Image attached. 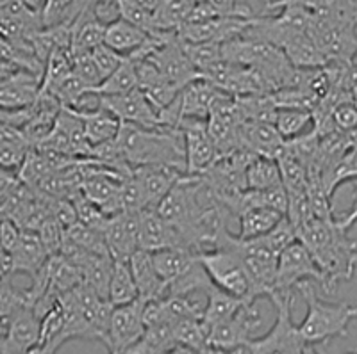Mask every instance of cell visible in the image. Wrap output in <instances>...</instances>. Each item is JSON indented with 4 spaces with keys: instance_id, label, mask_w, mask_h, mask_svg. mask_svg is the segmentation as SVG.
I'll list each match as a JSON object with an SVG mask.
<instances>
[{
    "instance_id": "39",
    "label": "cell",
    "mask_w": 357,
    "mask_h": 354,
    "mask_svg": "<svg viewBox=\"0 0 357 354\" xmlns=\"http://www.w3.org/2000/svg\"><path fill=\"white\" fill-rule=\"evenodd\" d=\"M331 121L337 132L352 134L357 130V104L350 102V98L340 100L331 111Z\"/></svg>"
},
{
    "instance_id": "16",
    "label": "cell",
    "mask_w": 357,
    "mask_h": 354,
    "mask_svg": "<svg viewBox=\"0 0 357 354\" xmlns=\"http://www.w3.org/2000/svg\"><path fill=\"white\" fill-rule=\"evenodd\" d=\"M241 146L254 155L273 157L284 148V137L280 136L275 123H259V121H241L240 125Z\"/></svg>"
},
{
    "instance_id": "32",
    "label": "cell",
    "mask_w": 357,
    "mask_h": 354,
    "mask_svg": "<svg viewBox=\"0 0 357 354\" xmlns=\"http://www.w3.org/2000/svg\"><path fill=\"white\" fill-rule=\"evenodd\" d=\"M282 186L280 168L277 159L257 155L247 169V187L250 191H264Z\"/></svg>"
},
{
    "instance_id": "29",
    "label": "cell",
    "mask_w": 357,
    "mask_h": 354,
    "mask_svg": "<svg viewBox=\"0 0 357 354\" xmlns=\"http://www.w3.org/2000/svg\"><path fill=\"white\" fill-rule=\"evenodd\" d=\"M139 299V290L130 269L129 258H113V276L109 285V301L114 306H123Z\"/></svg>"
},
{
    "instance_id": "42",
    "label": "cell",
    "mask_w": 357,
    "mask_h": 354,
    "mask_svg": "<svg viewBox=\"0 0 357 354\" xmlns=\"http://www.w3.org/2000/svg\"><path fill=\"white\" fill-rule=\"evenodd\" d=\"M91 56H93L95 65H97L98 72L102 73L104 79H107L114 70H118V66L122 65L123 59H126V56H122L120 52L107 47V45H100L95 50H91Z\"/></svg>"
},
{
    "instance_id": "44",
    "label": "cell",
    "mask_w": 357,
    "mask_h": 354,
    "mask_svg": "<svg viewBox=\"0 0 357 354\" xmlns=\"http://www.w3.org/2000/svg\"><path fill=\"white\" fill-rule=\"evenodd\" d=\"M331 0H264V15H272L282 8H302L311 13H318L329 8Z\"/></svg>"
},
{
    "instance_id": "31",
    "label": "cell",
    "mask_w": 357,
    "mask_h": 354,
    "mask_svg": "<svg viewBox=\"0 0 357 354\" xmlns=\"http://www.w3.org/2000/svg\"><path fill=\"white\" fill-rule=\"evenodd\" d=\"M139 88L138 73H136V65L130 57H126L123 63L114 70L107 79H104L98 88L93 91L100 97H118V95H126Z\"/></svg>"
},
{
    "instance_id": "4",
    "label": "cell",
    "mask_w": 357,
    "mask_h": 354,
    "mask_svg": "<svg viewBox=\"0 0 357 354\" xmlns=\"http://www.w3.org/2000/svg\"><path fill=\"white\" fill-rule=\"evenodd\" d=\"M218 248H229L243 262L245 271L250 280V303H256V299L261 296L272 298L275 292L279 255L264 242L263 237L241 241L238 235H232L227 228L220 237Z\"/></svg>"
},
{
    "instance_id": "23",
    "label": "cell",
    "mask_w": 357,
    "mask_h": 354,
    "mask_svg": "<svg viewBox=\"0 0 357 354\" xmlns=\"http://www.w3.org/2000/svg\"><path fill=\"white\" fill-rule=\"evenodd\" d=\"M107 24L98 20L93 8L72 24V52H91L106 43Z\"/></svg>"
},
{
    "instance_id": "24",
    "label": "cell",
    "mask_w": 357,
    "mask_h": 354,
    "mask_svg": "<svg viewBox=\"0 0 357 354\" xmlns=\"http://www.w3.org/2000/svg\"><path fill=\"white\" fill-rule=\"evenodd\" d=\"M284 218V214L279 212V210L268 209V207H254V209L243 210L238 216V221H240L238 237L241 241L263 237L268 232H272Z\"/></svg>"
},
{
    "instance_id": "9",
    "label": "cell",
    "mask_w": 357,
    "mask_h": 354,
    "mask_svg": "<svg viewBox=\"0 0 357 354\" xmlns=\"http://www.w3.org/2000/svg\"><path fill=\"white\" fill-rule=\"evenodd\" d=\"M178 130L183 132L186 146V175L200 177L209 171L220 157L218 150L207 132V120L183 118L178 123Z\"/></svg>"
},
{
    "instance_id": "54",
    "label": "cell",
    "mask_w": 357,
    "mask_h": 354,
    "mask_svg": "<svg viewBox=\"0 0 357 354\" xmlns=\"http://www.w3.org/2000/svg\"><path fill=\"white\" fill-rule=\"evenodd\" d=\"M354 2V6H356V11H357V0H352Z\"/></svg>"
},
{
    "instance_id": "53",
    "label": "cell",
    "mask_w": 357,
    "mask_h": 354,
    "mask_svg": "<svg viewBox=\"0 0 357 354\" xmlns=\"http://www.w3.org/2000/svg\"><path fill=\"white\" fill-rule=\"evenodd\" d=\"M352 66H354V70H356V72H357V56L354 57V61H352Z\"/></svg>"
},
{
    "instance_id": "6",
    "label": "cell",
    "mask_w": 357,
    "mask_h": 354,
    "mask_svg": "<svg viewBox=\"0 0 357 354\" xmlns=\"http://www.w3.org/2000/svg\"><path fill=\"white\" fill-rule=\"evenodd\" d=\"M199 260L215 287L250 303V280L243 262L229 248H216L199 255Z\"/></svg>"
},
{
    "instance_id": "2",
    "label": "cell",
    "mask_w": 357,
    "mask_h": 354,
    "mask_svg": "<svg viewBox=\"0 0 357 354\" xmlns=\"http://www.w3.org/2000/svg\"><path fill=\"white\" fill-rule=\"evenodd\" d=\"M114 143L122 161L132 169L174 166L186 171V146L181 130L145 129L134 123H122Z\"/></svg>"
},
{
    "instance_id": "45",
    "label": "cell",
    "mask_w": 357,
    "mask_h": 354,
    "mask_svg": "<svg viewBox=\"0 0 357 354\" xmlns=\"http://www.w3.org/2000/svg\"><path fill=\"white\" fill-rule=\"evenodd\" d=\"M22 237V228L13 221V219L2 216L0 223V242H2V250L13 251L17 248L18 241Z\"/></svg>"
},
{
    "instance_id": "1",
    "label": "cell",
    "mask_w": 357,
    "mask_h": 354,
    "mask_svg": "<svg viewBox=\"0 0 357 354\" xmlns=\"http://www.w3.org/2000/svg\"><path fill=\"white\" fill-rule=\"evenodd\" d=\"M325 276V296H333L341 282H350L357 267V242L334 219L311 218L296 230Z\"/></svg>"
},
{
    "instance_id": "15",
    "label": "cell",
    "mask_w": 357,
    "mask_h": 354,
    "mask_svg": "<svg viewBox=\"0 0 357 354\" xmlns=\"http://www.w3.org/2000/svg\"><path fill=\"white\" fill-rule=\"evenodd\" d=\"M167 248H183L174 226L168 225L155 209H143L139 212V250L155 251Z\"/></svg>"
},
{
    "instance_id": "51",
    "label": "cell",
    "mask_w": 357,
    "mask_h": 354,
    "mask_svg": "<svg viewBox=\"0 0 357 354\" xmlns=\"http://www.w3.org/2000/svg\"><path fill=\"white\" fill-rule=\"evenodd\" d=\"M22 2H24L29 9H33V11L43 15V11H45V8H47V2H49V0H22Z\"/></svg>"
},
{
    "instance_id": "18",
    "label": "cell",
    "mask_w": 357,
    "mask_h": 354,
    "mask_svg": "<svg viewBox=\"0 0 357 354\" xmlns=\"http://www.w3.org/2000/svg\"><path fill=\"white\" fill-rule=\"evenodd\" d=\"M11 253L15 258L17 273L29 274L31 278L40 273L41 267L50 258L49 251L40 237V232H34V230H22L20 241Z\"/></svg>"
},
{
    "instance_id": "43",
    "label": "cell",
    "mask_w": 357,
    "mask_h": 354,
    "mask_svg": "<svg viewBox=\"0 0 357 354\" xmlns=\"http://www.w3.org/2000/svg\"><path fill=\"white\" fill-rule=\"evenodd\" d=\"M40 237L41 241H43L45 248H47L50 257H56V255L61 253L63 242H65V230L61 228V225H59L56 219L50 218L49 221L41 226Z\"/></svg>"
},
{
    "instance_id": "56",
    "label": "cell",
    "mask_w": 357,
    "mask_h": 354,
    "mask_svg": "<svg viewBox=\"0 0 357 354\" xmlns=\"http://www.w3.org/2000/svg\"><path fill=\"white\" fill-rule=\"evenodd\" d=\"M109 354H120V353H109Z\"/></svg>"
},
{
    "instance_id": "14",
    "label": "cell",
    "mask_w": 357,
    "mask_h": 354,
    "mask_svg": "<svg viewBox=\"0 0 357 354\" xmlns=\"http://www.w3.org/2000/svg\"><path fill=\"white\" fill-rule=\"evenodd\" d=\"M134 175L142 184L146 209H158L159 203L186 175V171L174 166H143V168H134Z\"/></svg>"
},
{
    "instance_id": "46",
    "label": "cell",
    "mask_w": 357,
    "mask_h": 354,
    "mask_svg": "<svg viewBox=\"0 0 357 354\" xmlns=\"http://www.w3.org/2000/svg\"><path fill=\"white\" fill-rule=\"evenodd\" d=\"M220 17H222V15L216 11V8L209 2V0H207V2H197L195 8L191 9L186 24H202V22H211Z\"/></svg>"
},
{
    "instance_id": "30",
    "label": "cell",
    "mask_w": 357,
    "mask_h": 354,
    "mask_svg": "<svg viewBox=\"0 0 357 354\" xmlns=\"http://www.w3.org/2000/svg\"><path fill=\"white\" fill-rule=\"evenodd\" d=\"M207 303H206V312H204V324L207 328L220 324L223 321H229L231 317H234L236 312L240 310L241 306L245 305V299L236 298V296L227 294L220 290L218 287L211 285L206 290Z\"/></svg>"
},
{
    "instance_id": "26",
    "label": "cell",
    "mask_w": 357,
    "mask_h": 354,
    "mask_svg": "<svg viewBox=\"0 0 357 354\" xmlns=\"http://www.w3.org/2000/svg\"><path fill=\"white\" fill-rule=\"evenodd\" d=\"M149 38H151V34L146 33V31L129 24L123 18H118L113 24L107 25L106 43L104 45H107V47H111L113 50L127 57L138 49H142Z\"/></svg>"
},
{
    "instance_id": "28",
    "label": "cell",
    "mask_w": 357,
    "mask_h": 354,
    "mask_svg": "<svg viewBox=\"0 0 357 354\" xmlns=\"http://www.w3.org/2000/svg\"><path fill=\"white\" fill-rule=\"evenodd\" d=\"M82 278L102 299L109 301V285L113 276V257L111 255L88 253L81 264Z\"/></svg>"
},
{
    "instance_id": "48",
    "label": "cell",
    "mask_w": 357,
    "mask_h": 354,
    "mask_svg": "<svg viewBox=\"0 0 357 354\" xmlns=\"http://www.w3.org/2000/svg\"><path fill=\"white\" fill-rule=\"evenodd\" d=\"M336 221H337V225H340L343 230H347V232H349V230L356 225L357 223V196H356V202H354V205L350 207L349 212L343 214V216H340V218H336Z\"/></svg>"
},
{
    "instance_id": "13",
    "label": "cell",
    "mask_w": 357,
    "mask_h": 354,
    "mask_svg": "<svg viewBox=\"0 0 357 354\" xmlns=\"http://www.w3.org/2000/svg\"><path fill=\"white\" fill-rule=\"evenodd\" d=\"M104 239L113 258H130L139 250V212H122L111 216L106 223Z\"/></svg>"
},
{
    "instance_id": "55",
    "label": "cell",
    "mask_w": 357,
    "mask_h": 354,
    "mask_svg": "<svg viewBox=\"0 0 357 354\" xmlns=\"http://www.w3.org/2000/svg\"><path fill=\"white\" fill-rule=\"evenodd\" d=\"M197 2H207V0H197Z\"/></svg>"
},
{
    "instance_id": "49",
    "label": "cell",
    "mask_w": 357,
    "mask_h": 354,
    "mask_svg": "<svg viewBox=\"0 0 357 354\" xmlns=\"http://www.w3.org/2000/svg\"><path fill=\"white\" fill-rule=\"evenodd\" d=\"M107 2H114V0H77V15L81 17L82 13L89 11L91 8L98 4H107Z\"/></svg>"
},
{
    "instance_id": "34",
    "label": "cell",
    "mask_w": 357,
    "mask_h": 354,
    "mask_svg": "<svg viewBox=\"0 0 357 354\" xmlns=\"http://www.w3.org/2000/svg\"><path fill=\"white\" fill-rule=\"evenodd\" d=\"M275 127L284 141L307 134L305 130L314 129V116L311 111L304 109H279L277 111Z\"/></svg>"
},
{
    "instance_id": "33",
    "label": "cell",
    "mask_w": 357,
    "mask_h": 354,
    "mask_svg": "<svg viewBox=\"0 0 357 354\" xmlns=\"http://www.w3.org/2000/svg\"><path fill=\"white\" fill-rule=\"evenodd\" d=\"M197 0H167L162 8L154 15L155 33L167 31L177 33L178 29L186 24L191 9L195 8Z\"/></svg>"
},
{
    "instance_id": "41",
    "label": "cell",
    "mask_w": 357,
    "mask_h": 354,
    "mask_svg": "<svg viewBox=\"0 0 357 354\" xmlns=\"http://www.w3.org/2000/svg\"><path fill=\"white\" fill-rule=\"evenodd\" d=\"M263 239L277 255H280L288 246H291L293 242L298 241V235H296L295 225H293L288 219V216H286L272 232H268L266 235H263Z\"/></svg>"
},
{
    "instance_id": "17",
    "label": "cell",
    "mask_w": 357,
    "mask_h": 354,
    "mask_svg": "<svg viewBox=\"0 0 357 354\" xmlns=\"http://www.w3.org/2000/svg\"><path fill=\"white\" fill-rule=\"evenodd\" d=\"M129 262L139 290V299H143L145 303L161 301L162 294H165V282L158 274L151 251L138 250L130 255Z\"/></svg>"
},
{
    "instance_id": "35",
    "label": "cell",
    "mask_w": 357,
    "mask_h": 354,
    "mask_svg": "<svg viewBox=\"0 0 357 354\" xmlns=\"http://www.w3.org/2000/svg\"><path fill=\"white\" fill-rule=\"evenodd\" d=\"M174 333L178 346L191 347V349L204 354L209 351V346H207V328L204 321H199V319H181V321H175Z\"/></svg>"
},
{
    "instance_id": "21",
    "label": "cell",
    "mask_w": 357,
    "mask_h": 354,
    "mask_svg": "<svg viewBox=\"0 0 357 354\" xmlns=\"http://www.w3.org/2000/svg\"><path fill=\"white\" fill-rule=\"evenodd\" d=\"M41 337V321L34 314L33 308H25L24 312L13 319L6 330H2V338L6 342L17 347L22 353H29L31 349L38 347Z\"/></svg>"
},
{
    "instance_id": "27",
    "label": "cell",
    "mask_w": 357,
    "mask_h": 354,
    "mask_svg": "<svg viewBox=\"0 0 357 354\" xmlns=\"http://www.w3.org/2000/svg\"><path fill=\"white\" fill-rule=\"evenodd\" d=\"M174 333V321H165L149 326L138 344L120 354H168L177 347Z\"/></svg>"
},
{
    "instance_id": "52",
    "label": "cell",
    "mask_w": 357,
    "mask_h": 354,
    "mask_svg": "<svg viewBox=\"0 0 357 354\" xmlns=\"http://www.w3.org/2000/svg\"><path fill=\"white\" fill-rule=\"evenodd\" d=\"M304 354H318V353H317V349H314V347H312V346H307V347H305ZM350 354H356V353H350Z\"/></svg>"
},
{
    "instance_id": "20",
    "label": "cell",
    "mask_w": 357,
    "mask_h": 354,
    "mask_svg": "<svg viewBox=\"0 0 357 354\" xmlns=\"http://www.w3.org/2000/svg\"><path fill=\"white\" fill-rule=\"evenodd\" d=\"M158 274L165 282V287L175 280L183 278L184 274L195 269L199 264V253L188 248H167V250L152 253Z\"/></svg>"
},
{
    "instance_id": "3",
    "label": "cell",
    "mask_w": 357,
    "mask_h": 354,
    "mask_svg": "<svg viewBox=\"0 0 357 354\" xmlns=\"http://www.w3.org/2000/svg\"><path fill=\"white\" fill-rule=\"evenodd\" d=\"M307 305V314L298 326L307 346L327 344L333 338H345L349 328L357 319V306L349 303H325L320 299V289L314 282H304L296 287Z\"/></svg>"
},
{
    "instance_id": "38",
    "label": "cell",
    "mask_w": 357,
    "mask_h": 354,
    "mask_svg": "<svg viewBox=\"0 0 357 354\" xmlns=\"http://www.w3.org/2000/svg\"><path fill=\"white\" fill-rule=\"evenodd\" d=\"M116 6L118 13H120V18L127 20L129 24L136 25V27L143 29L149 34L155 33L154 15H151L146 9H143L136 0H116Z\"/></svg>"
},
{
    "instance_id": "36",
    "label": "cell",
    "mask_w": 357,
    "mask_h": 354,
    "mask_svg": "<svg viewBox=\"0 0 357 354\" xmlns=\"http://www.w3.org/2000/svg\"><path fill=\"white\" fill-rule=\"evenodd\" d=\"M183 49L200 73L218 65L220 61H223L222 45L215 43V41H209V43H183Z\"/></svg>"
},
{
    "instance_id": "47",
    "label": "cell",
    "mask_w": 357,
    "mask_h": 354,
    "mask_svg": "<svg viewBox=\"0 0 357 354\" xmlns=\"http://www.w3.org/2000/svg\"><path fill=\"white\" fill-rule=\"evenodd\" d=\"M15 273H17V267H15L13 253L8 250H0V276H2V282L11 280V276Z\"/></svg>"
},
{
    "instance_id": "8",
    "label": "cell",
    "mask_w": 357,
    "mask_h": 354,
    "mask_svg": "<svg viewBox=\"0 0 357 354\" xmlns=\"http://www.w3.org/2000/svg\"><path fill=\"white\" fill-rule=\"evenodd\" d=\"M263 324V315L256 303H245L234 317L220 324L207 328V346L209 351H236L245 347L252 338L250 335L257 331Z\"/></svg>"
},
{
    "instance_id": "7",
    "label": "cell",
    "mask_w": 357,
    "mask_h": 354,
    "mask_svg": "<svg viewBox=\"0 0 357 354\" xmlns=\"http://www.w3.org/2000/svg\"><path fill=\"white\" fill-rule=\"evenodd\" d=\"M304 282H314L325 294V276L314 258L301 241H295L279 255L275 276V292H293ZM272 294V296H273Z\"/></svg>"
},
{
    "instance_id": "22",
    "label": "cell",
    "mask_w": 357,
    "mask_h": 354,
    "mask_svg": "<svg viewBox=\"0 0 357 354\" xmlns=\"http://www.w3.org/2000/svg\"><path fill=\"white\" fill-rule=\"evenodd\" d=\"M73 113L81 118L86 137H88L89 145L93 146V148L114 141L118 132H120V127H122V121L118 120L113 113L104 109V107L88 111V113H77V111H73Z\"/></svg>"
},
{
    "instance_id": "12",
    "label": "cell",
    "mask_w": 357,
    "mask_h": 354,
    "mask_svg": "<svg viewBox=\"0 0 357 354\" xmlns=\"http://www.w3.org/2000/svg\"><path fill=\"white\" fill-rule=\"evenodd\" d=\"M43 89V77L27 70H18L2 75L0 82V105L2 109H24L31 107L40 98Z\"/></svg>"
},
{
    "instance_id": "5",
    "label": "cell",
    "mask_w": 357,
    "mask_h": 354,
    "mask_svg": "<svg viewBox=\"0 0 357 354\" xmlns=\"http://www.w3.org/2000/svg\"><path fill=\"white\" fill-rule=\"evenodd\" d=\"M270 299L277 310L275 324L264 337L252 338L248 354H304L307 344L291 317L293 292H277Z\"/></svg>"
},
{
    "instance_id": "40",
    "label": "cell",
    "mask_w": 357,
    "mask_h": 354,
    "mask_svg": "<svg viewBox=\"0 0 357 354\" xmlns=\"http://www.w3.org/2000/svg\"><path fill=\"white\" fill-rule=\"evenodd\" d=\"M73 73L91 89L98 88L104 82V77L98 72L91 52H73Z\"/></svg>"
},
{
    "instance_id": "10",
    "label": "cell",
    "mask_w": 357,
    "mask_h": 354,
    "mask_svg": "<svg viewBox=\"0 0 357 354\" xmlns=\"http://www.w3.org/2000/svg\"><path fill=\"white\" fill-rule=\"evenodd\" d=\"M146 303L143 299L129 303L123 306H114L113 317H111L109 342L107 349L109 353H126L127 349L138 344L145 335V321H143V312H145Z\"/></svg>"
},
{
    "instance_id": "11",
    "label": "cell",
    "mask_w": 357,
    "mask_h": 354,
    "mask_svg": "<svg viewBox=\"0 0 357 354\" xmlns=\"http://www.w3.org/2000/svg\"><path fill=\"white\" fill-rule=\"evenodd\" d=\"M100 104L122 123H134L145 129H165L151 100L139 88L118 97H100Z\"/></svg>"
},
{
    "instance_id": "19",
    "label": "cell",
    "mask_w": 357,
    "mask_h": 354,
    "mask_svg": "<svg viewBox=\"0 0 357 354\" xmlns=\"http://www.w3.org/2000/svg\"><path fill=\"white\" fill-rule=\"evenodd\" d=\"M223 91L213 82L206 81L200 77L199 81L191 82L188 88L181 91V107H183V118H199L207 120L211 113L216 98Z\"/></svg>"
},
{
    "instance_id": "37",
    "label": "cell",
    "mask_w": 357,
    "mask_h": 354,
    "mask_svg": "<svg viewBox=\"0 0 357 354\" xmlns=\"http://www.w3.org/2000/svg\"><path fill=\"white\" fill-rule=\"evenodd\" d=\"M77 18V0H49L43 11L45 29L72 25Z\"/></svg>"
},
{
    "instance_id": "50",
    "label": "cell",
    "mask_w": 357,
    "mask_h": 354,
    "mask_svg": "<svg viewBox=\"0 0 357 354\" xmlns=\"http://www.w3.org/2000/svg\"><path fill=\"white\" fill-rule=\"evenodd\" d=\"M136 2H138L143 9H146V11L151 13V15H155L167 0H136Z\"/></svg>"
},
{
    "instance_id": "25",
    "label": "cell",
    "mask_w": 357,
    "mask_h": 354,
    "mask_svg": "<svg viewBox=\"0 0 357 354\" xmlns=\"http://www.w3.org/2000/svg\"><path fill=\"white\" fill-rule=\"evenodd\" d=\"M282 50L296 70H320L327 66V59L311 33L295 36L284 45Z\"/></svg>"
}]
</instances>
